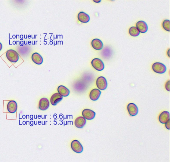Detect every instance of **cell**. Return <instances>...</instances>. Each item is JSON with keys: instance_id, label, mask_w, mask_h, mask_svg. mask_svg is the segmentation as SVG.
<instances>
[{"instance_id": "obj_2", "label": "cell", "mask_w": 170, "mask_h": 162, "mask_svg": "<svg viewBox=\"0 0 170 162\" xmlns=\"http://www.w3.org/2000/svg\"><path fill=\"white\" fill-rule=\"evenodd\" d=\"M153 71L159 74H163L166 71V66L162 63L159 62L154 63L152 65Z\"/></svg>"}, {"instance_id": "obj_5", "label": "cell", "mask_w": 170, "mask_h": 162, "mask_svg": "<svg viewBox=\"0 0 170 162\" xmlns=\"http://www.w3.org/2000/svg\"><path fill=\"white\" fill-rule=\"evenodd\" d=\"M71 148L76 153H81L83 151V148L81 143L77 140L75 139L72 141L71 145Z\"/></svg>"}, {"instance_id": "obj_4", "label": "cell", "mask_w": 170, "mask_h": 162, "mask_svg": "<svg viewBox=\"0 0 170 162\" xmlns=\"http://www.w3.org/2000/svg\"><path fill=\"white\" fill-rule=\"evenodd\" d=\"M91 64L93 68L97 71H102L105 68L104 63L102 60L99 58L93 59L91 62Z\"/></svg>"}, {"instance_id": "obj_3", "label": "cell", "mask_w": 170, "mask_h": 162, "mask_svg": "<svg viewBox=\"0 0 170 162\" xmlns=\"http://www.w3.org/2000/svg\"><path fill=\"white\" fill-rule=\"evenodd\" d=\"M96 84L97 87L100 90H105L108 87L107 81L106 78L103 76H100L97 78Z\"/></svg>"}, {"instance_id": "obj_10", "label": "cell", "mask_w": 170, "mask_h": 162, "mask_svg": "<svg viewBox=\"0 0 170 162\" xmlns=\"http://www.w3.org/2000/svg\"><path fill=\"white\" fill-rule=\"evenodd\" d=\"M101 92L97 89H94L90 92L89 97L90 99L94 101H97L99 99Z\"/></svg>"}, {"instance_id": "obj_8", "label": "cell", "mask_w": 170, "mask_h": 162, "mask_svg": "<svg viewBox=\"0 0 170 162\" xmlns=\"http://www.w3.org/2000/svg\"><path fill=\"white\" fill-rule=\"evenodd\" d=\"M136 28L140 32L145 33L148 29V27L146 22L141 20L138 21L136 23Z\"/></svg>"}, {"instance_id": "obj_23", "label": "cell", "mask_w": 170, "mask_h": 162, "mask_svg": "<svg viewBox=\"0 0 170 162\" xmlns=\"http://www.w3.org/2000/svg\"><path fill=\"white\" fill-rule=\"evenodd\" d=\"M2 44L0 42V51L2 50Z\"/></svg>"}, {"instance_id": "obj_11", "label": "cell", "mask_w": 170, "mask_h": 162, "mask_svg": "<svg viewBox=\"0 0 170 162\" xmlns=\"http://www.w3.org/2000/svg\"><path fill=\"white\" fill-rule=\"evenodd\" d=\"M159 121L160 123L165 124L170 120V114L167 111H164L159 116Z\"/></svg>"}, {"instance_id": "obj_22", "label": "cell", "mask_w": 170, "mask_h": 162, "mask_svg": "<svg viewBox=\"0 0 170 162\" xmlns=\"http://www.w3.org/2000/svg\"><path fill=\"white\" fill-rule=\"evenodd\" d=\"M170 120H169L168 121L165 123V127L168 130H169L170 129Z\"/></svg>"}, {"instance_id": "obj_14", "label": "cell", "mask_w": 170, "mask_h": 162, "mask_svg": "<svg viewBox=\"0 0 170 162\" xmlns=\"http://www.w3.org/2000/svg\"><path fill=\"white\" fill-rule=\"evenodd\" d=\"M78 19L79 21L83 23H88L90 20L89 16L84 12H80L79 13Z\"/></svg>"}, {"instance_id": "obj_1", "label": "cell", "mask_w": 170, "mask_h": 162, "mask_svg": "<svg viewBox=\"0 0 170 162\" xmlns=\"http://www.w3.org/2000/svg\"><path fill=\"white\" fill-rule=\"evenodd\" d=\"M6 57L9 61L12 63H16L19 59V56L15 50L13 49L8 50L6 53Z\"/></svg>"}, {"instance_id": "obj_19", "label": "cell", "mask_w": 170, "mask_h": 162, "mask_svg": "<svg viewBox=\"0 0 170 162\" xmlns=\"http://www.w3.org/2000/svg\"><path fill=\"white\" fill-rule=\"evenodd\" d=\"M129 33L131 36L134 37L138 36L140 34L139 31L134 26L131 27L129 29Z\"/></svg>"}, {"instance_id": "obj_17", "label": "cell", "mask_w": 170, "mask_h": 162, "mask_svg": "<svg viewBox=\"0 0 170 162\" xmlns=\"http://www.w3.org/2000/svg\"><path fill=\"white\" fill-rule=\"evenodd\" d=\"M33 62L38 65L42 64L43 61L42 57L37 53H34L31 57Z\"/></svg>"}, {"instance_id": "obj_12", "label": "cell", "mask_w": 170, "mask_h": 162, "mask_svg": "<svg viewBox=\"0 0 170 162\" xmlns=\"http://www.w3.org/2000/svg\"><path fill=\"white\" fill-rule=\"evenodd\" d=\"M63 98V97L58 93H56L50 98V102L52 105L55 106L62 100Z\"/></svg>"}, {"instance_id": "obj_25", "label": "cell", "mask_w": 170, "mask_h": 162, "mask_svg": "<svg viewBox=\"0 0 170 162\" xmlns=\"http://www.w3.org/2000/svg\"><path fill=\"white\" fill-rule=\"evenodd\" d=\"M168 54L169 57H170V49H169L168 50Z\"/></svg>"}, {"instance_id": "obj_20", "label": "cell", "mask_w": 170, "mask_h": 162, "mask_svg": "<svg viewBox=\"0 0 170 162\" xmlns=\"http://www.w3.org/2000/svg\"><path fill=\"white\" fill-rule=\"evenodd\" d=\"M170 22L169 20H164L162 23V27L166 31L169 32Z\"/></svg>"}, {"instance_id": "obj_18", "label": "cell", "mask_w": 170, "mask_h": 162, "mask_svg": "<svg viewBox=\"0 0 170 162\" xmlns=\"http://www.w3.org/2000/svg\"><path fill=\"white\" fill-rule=\"evenodd\" d=\"M58 93L62 97H67L70 94V91L63 85L59 86L58 87Z\"/></svg>"}, {"instance_id": "obj_13", "label": "cell", "mask_w": 170, "mask_h": 162, "mask_svg": "<svg viewBox=\"0 0 170 162\" xmlns=\"http://www.w3.org/2000/svg\"><path fill=\"white\" fill-rule=\"evenodd\" d=\"M86 120L83 117L79 116L75 119V125L78 128H82L86 125Z\"/></svg>"}, {"instance_id": "obj_16", "label": "cell", "mask_w": 170, "mask_h": 162, "mask_svg": "<svg viewBox=\"0 0 170 162\" xmlns=\"http://www.w3.org/2000/svg\"><path fill=\"white\" fill-rule=\"evenodd\" d=\"M93 48L97 50H102L103 47V44L101 40L99 39H94L91 42Z\"/></svg>"}, {"instance_id": "obj_6", "label": "cell", "mask_w": 170, "mask_h": 162, "mask_svg": "<svg viewBox=\"0 0 170 162\" xmlns=\"http://www.w3.org/2000/svg\"><path fill=\"white\" fill-rule=\"evenodd\" d=\"M82 115L85 119L91 120L93 119L96 116V113L93 111L88 109H84L82 112Z\"/></svg>"}, {"instance_id": "obj_9", "label": "cell", "mask_w": 170, "mask_h": 162, "mask_svg": "<svg viewBox=\"0 0 170 162\" xmlns=\"http://www.w3.org/2000/svg\"><path fill=\"white\" fill-rule=\"evenodd\" d=\"M50 103L49 100L46 98H42L39 101V108L42 111H45L48 109Z\"/></svg>"}, {"instance_id": "obj_7", "label": "cell", "mask_w": 170, "mask_h": 162, "mask_svg": "<svg viewBox=\"0 0 170 162\" xmlns=\"http://www.w3.org/2000/svg\"><path fill=\"white\" fill-rule=\"evenodd\" d=\"M127 109L130 115L131 116H136L138 112V108L136 104L131 103L128 104Z\"/></svg>"}, {"instance_id": "obj_15", "label": "cell", "mask_w": 170, "mask_h": 162, "mask_svg": "<svg viewBox=\"0 0 170 162\" xmlns=\"http://www.w3.org/2000/svg\"><path fill=\"white\" fill-rule=\"evenodd\" d=\"M17 103L15 101H9L7 105L8 112L11 113H14L17 112Z\"/></svg>"}, {"instance_id": "obj_21", "label": "cell", "mask_w": 170, "mask_h": 162, "mask_svg": "<svg viewBox=\"0 0 170 162\" xmlns=\"http://www.w3.org/2000/svg\"><path fill=\"white\" fill-rule=\"evenodd\" d=\"M170 81H169L166 82L165 85V88L166 90L168 91H170Z\"/></svg>"}, {"instance_id": "obj_24", "label": "cell", "mask_w": 170, "mask_h": 162, "mask_svg": "<svg viewBox=\"0 0 170 162\" xmlns=\"http://www.w3.org/2000/svg\"><path fill=\"white\" fill-rule=\"evenodd\" d=\"M93 1L94 2L98 3H99V2H100L101 1Z\"/></svg>"}]
</instances>
